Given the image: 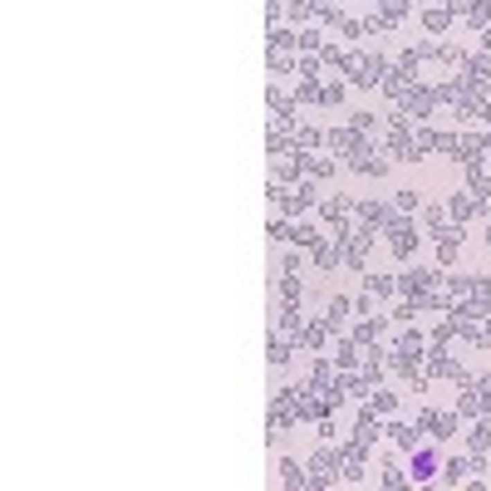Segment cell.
I'll use <instances>...</instances> for the list:
<instances>
[{
    "label": "cell",
    "mask_w": 491,
    "mask_h": 491,
    "mask_svg": "<svg viewBox=\"0 0 491 491\" xmlns=\"http://www.w3.org/2000/svg\"><path fill=\"white\" fill-rule=\"evenodd\" d=\"M418 427L427 432L432 443H452L457 432H462V413H457V408H452V413H432V408H422V413H418Z\"/></svg>",
    "instance_id": "obj_1"
},
{
    "label": "cell",
    "mask_w": 491,
    "mask_h": 491,
    "mask_svg": "<svg viewBox=\"0 0 491 491\" xmlns=\"http://www.w3.org/2000/svg\"><path fill=\"white\" fill-rule=\"evenodd\" d=\"M438 280H447L443 265H413V270H403V276H398V295H418V290L438 285Z\"/></svg>",
    "instance_id": "obj_2"
},
{
    "label": "cell",
    "mask_w": 491,
    "mask_h": 491,
    "mask_svg": "<svg viewBox=\"0 0 491 491\" xmlns=\"http://www.w3.org/2000/svg\"><path fill=\"white\" fill-rule=\"evenodd\" d=\"M310 472H314V476H324V481H334V476L344 472V452H339V447H330V443H324V447H314Z\"/></svg>",
    "instance_id": "obj_3"
},
{
    "label": "cell",
    "mask_w": 491,
    "mask_h": 491,
    "mask_svg": "<svg viewBox=\"0 0 491 491\" xmlns=\"http://www.w3.org/2000/svg\"><path fill=\"white\" fill-rule=\"evenodd\" d=\"M403 108L413 118H432V108H438V89H422V84H413L408 93H403Z\"/></svg>",
    "instance_id": "obj_4"
},
{
    "label": "cell",
    "mask_w": 491,
    "mask_h": 491,
    "mask_svg": "<svg viewBox=\"0 0 491 491\" xmlns=\"http://www.w3.org/2000/svg\"><path fill=\"white\" fill-rule=\"evenodd\" d=\"M457 256H462V226L438 231V265H457Z\"/></svg>",
    "instance_id": "obj_5"
},
{
    "label": "cell",
    "mask_w": 491,
    "mask_h": 491,
    "mask_svg": "<svg viewBox=\"0 0 491 491\" xmlns=\"http://www.w3.org/2000/svg\"><path fill=\"white\" fill-rule=\"evenodd\" d=\"M354 211L364 216V226H389L393 222V206L389 202H354Z\"/></svg>",
    "instance_id": "obj_6"
},
{
    "label": "cell",
    "mask_w": 491,
    "mask_h": 491,
    "mask_svg": "<svg viewBox=\"0 0 491 491\" xmlns=\"http://www.w3.org/2000/svg\"><path fill=\"white\" fill-rule=\"evenodd\" d=\"M384 330H389V319H384V314H364V319L354 324V339L368 349V344H378V334H384Z\"/></svg>",
    "instance_id": "obj_7"
},
{
    "label": "cell",
    "mask_w": 491,
    "mask_h": 491,
    "mask_svg": "<svg viewBox=\"0 0 491 491\" xmlns=\"http://www.w3.org/2000/svg\"><path fill=\"white\" fill-rule=\"evenodd\" d=\"M300 330H305V314H300V305H280L276 334H285V339H300Z\"/></svg>",
    "instance_id": "obj_8"
},
{
    "label": "cell",
    "mask_w": 491,
    "mask_h": 491,
    "mask_svg": "<svg viewBox=\"0 0 491 491\" xmlns=\"http://www.w3.org/2000/svg\"><path fill=\"white\" fill-rule=\"evenodd\" d=\"M432 472H443L438 467V452H427L422 443L413 447V481H432Z\"/></svg>",
    "instance_id": "obj_9"
},
{
    "label": "cell",
    "mask_w": 491,
    "mask_h": 491,
    "mask_svg": "<svg viewBox=\"0 0 491 491\" xmlns=\"http://www.w3.org/2000/svg\"><path fill=\"white\" fill-rule=\"evenodd\" d=\"M324 143H330L334 152H354V148L364 143V133H354V123H349V128H330V133H324Z\"/></svg>",
    "instance_id": "obj_10"
},
{
    "label": "cell",
    "mask_w": 491,
    "mask_h": 491,
    "mask_svg": "<svg viewBox=\"0 0 491 491\" xmlns=\"http://www.w3.org/2000/svg\"><path fill=\"white\" fill-rule=\"evenodd\" d=\"M359 354H364L359 339H339V344H334V368H359V364H364Z\"/></svg>",
    "instance_id": "obj_11"
},
{
    "label": "cell",
    "mask_w": 491,
    "mask_h": 491,
    "mask_svg": "<svg viewBox=\"0 0 491 491\" xmlns=\"http://www.w3.org/2000/svg\"><path fill=\"white\" fill-rule=\"evenodd\" d=\"M349 310H354V305H349L344 295H334V300H330V310H324V330H330V334H339V330H344V314H349Z\"/></svg>",
    "instance_id": "obj_12"
},
{
    "label": "cell",
    "mask_w": 491,
    "mask_h": 491,
    "mask_svg": "<svg viewBox=\"0 0 491 491\" xmlns=\"http://www.w3.org/2000/svg\"><path fill=\"white\" fill-rule=\"evenodd\" d=\"M389 432H393V443H398L403 452H413V447L422 443V427H418V422H393Z\"/></svg>",
    "instance_id": "obj_13"
},
{
    "label": "cell",
    "mask_w": 491,
    "mask_h": 491,
    "mask_svg": "<svg viewBox=\"0 0 491 491\" xmlns=\"http://www.w3.org/2000/svg\"><path fill=\"white\" fill-rule=\"evenodd\" d=\"M467 447H472V452H486V447H491V413L476 418V427L467 432Z\"/></svg>",
    "instance_id": "obj_14"
},
{
    "label": "cell",
    "mask_w": 491,
    "mask_h": 491,
    "mask_svg": "<svg viewBox=\"0 0 491 491\" xmlns=\"http://www.w3.org/2000/svg\"><path fill=\"white\" fill-rule=\"evenodd\" d=\"M339 260H344V246H339V241H334V246H330V241L314 246V265H319V270H334Z\"/></svg>",
    "instance_id": "obj_15"
},
{
    "label": "cell",
    "mask_w": 491,
    "mask_h": 491,
    "mask_svg": "<svg viewBox=\"0 0 491 491\" xmlns=\"http://www.w3.org/2000/svg\"><path fill=\"white\" fill-rule=\"evenodd\" d=\"M447 25H452V10H447V6H438V10H422V30H427V35H443Z\"/></svg>",
    "instance_id": "obj_16"
},
{
    "label": "cell",
    "mask_w": 491,
    "mask_h": 491,
    "mask_svg": "<svg viewBox=\"0 0 491 491\" xmlns=\"http://www.w3.org/2000/svg\"><path fill=\"white\" fill-rule=\"evenodd\" d=\"M334 378H339V373L330 368V359H314V368H310V389H319V393H324V389L334 384Z\"/></svg>",
    "instance_id": "obj_17"
},
{
    "label": "cell",
    "mask_w": 491,
    "mask_h": 491,
    "mask_svg": "<svg viewBox=\"0 0 491 491\" xmlns=\"http://www.w3.org/2000/svg\"><path fill=\"white\" fill-rule=\"evenodd\" d=\"M285 241H290L295 251H300V246H319V231L305 226V222H290V236H285Z\"/></svg>",
    "instance_id": "obj_18"
},
{
    "label": "cell",
    "mask_w": 491,
    "mask_h": 491,
    "mask_svg": "<svg viewBox=\"0 0 491 491\" xmlns=\"http://www.w3.org/2000/svg\"><path fill=\"white\" fill-rule=\"evenodd\" d=\"M364 290L389 300V295H398V280H389V276H373V270H368V276H364Z\"/></svg>",
    "instance_id": "obj_19"
},
{
    "label": "cell",
    "mask_w": 491,
    "mask_h": 491,
    "mask_svg": "<svg viewBox=\"0 0 491 491\" xmlns=\"http://www.w3.org/2000/svg\"><path fill=\"white\" fill-rule=\"evenodd\" d=\"M324 334H330V330H324V319H319V324H305V330H300V339H295V344H300V349H310V354H314V349H319V344H324Z\"/></svg>",
    "instance_id": "obj_20"
},
{
    "label": "cell",
    "mask_w": 491,
    "mask_h": 491,
    "mask_svg": "<svg viewBox=\"0 0 491 491\" xmlns=\"http://www.w3.org/2000/svg\"><path fill=\"white\" fill-rule=\"evenodd\" d=\"M452 334H457V319H443L438 330L427 334V349H447V344H452Z\"/></svg>",
    "instance_id": "obj_21"
},
{
    "label": "cell",
    "mask_w": 491,
    "mask_h": 491,
    "mask_svg": "<svg viewBox=\"0 0 491 491\" xmlns=\"http://www.w3.org/2000/svg\"><path fill=\"white\" fill-rule=\"evenodd\" d=\"M319 211H324V222H339V216H344V211H354V202H349V197H339V192H334V197H330V202H319Z\"/></svg>",
    "instance_id": "obj_22"
},
{
    "label": "cell",
    "mask_w": 491,
    "mask_h": 491,
    "mask_svg": "<svg viewBox=\"0 0 491 491\" xmlns=\"http://www.w3.org/2000/svg\"><path fill=\"white\" fill-rule=\"evenodd\" d=\"M467 20H472L476 30H486V25H491V0H467Z\"/></svg>",
    "instance_id": "obj_23"
},
{
    "label": "cell",
    "mask_w": 491,
    "mask_h": 491,
    "mask_svg": "<svg viewBox=\"0 0 491 491\" xmlns=\"http://www.w3.org/2000/svg\"><path fill=\"white\" fill-rule=\"evenodd\" d=\"M447 211H452V222H467V216H476V202H472L467 192H457V197L447 202Z\"/></svg>",
    "instance_id": "obj_24"
},
{
    "label": "cell",
    "mask_w": 491,
    "mask_h": 491,
    "mask_svg": "<svg viewBox=\"0 0 491 491\" xmlns=\"http://www.w3.org/2000/svg\"><path fill=\"white\" fill-rule=\"evenodd\" d=\"M280 300H285V305H305V285H300L295 276H280Z\"/></svg>",
    "instance_id": "obj_25"
},
{
    "label": "cell",
    "mask_w": 491,
    "mask_h": 491,
    "mask_svg": "<svg viewBox=\"0 0 491 491\" xmlns=\"http://www.w3.org/2000/svg\"><path fill=\"white\" fill-rule=\"evenodd\" d=\"M467 472H472V462H462V457H452V462H443V481H447V486H457V481H467Z\"/></svg>",
    "instance_id": "obj_26"
},
{
    "label": "cell",
    "mask_w": 491,
    "mask_h": 491,
    "mask_svg": "<svg viewBox=\"0 0 491 491\" xmlns=\"http://www.w3.org/2000/svg\"><path fill=\"white\" fill-rule=\"evenodd\" d=\"M280 481H285V486H305L310 476H305V467H300L295 457H285V462H280Z\"/></svg>",
    "instance_id": "obj_27"
},
{
    "label": "cell",
    "mask_w": 491,
    "mask_h": 491,
    "mask_svg": "<svg viewBox=\"0 0 491 491\" xmlns=\"http://www.w3.org/2000/svg\"><path fill=\"white\" fill-rule=\"evenodd\" d=\"M438 60L452 64V69H467V64H472V60H467V49H457V44H438Z\"/></svg>",
    "instance_id": "obj_28"
},
{
    "label": "cell",
    "mask_w": 491,
    "mask_h": 491,
    "mask_svg": "<svg viewBox=\"0 0 491 491\" xmlns=\"http://www.w3.org/2000/svg\"><path fill=\"white\" fill-rule=\"evenodd\" d=\"M422 226L427 231H447V206H422Z\"/></svg>",
    "instance_id": "obj_29"
},
{
    "label": "cell",
    "mask_w": 491,
    "mask_h": 491,
    "mask_svg": "<svg viewBox=\"0 0 491 491\" xmlns=\"http://www.w3.org/2000/svg\"><path fill=\"white\" fill-rule=\"evenodd\" d=\"M378 15H384L389 25H398V20L408 15V0H378Z\"/></svg>",
    "instance_id": "obj_30"
},
{
    "label": "cell",
    "mask_w": 491,
    "mask_h": 491,
    "mask_svg": "<svg viewBox=\"0 0 491 491\" xmlns=\"http://www.w3.org/2000/svg\"><path fill=\"white\" fill-rule=\"evenodd\" d=\"M349 123H354V133H364V138H378V118L368 114V108H359V114H354Z\"/></svg>",
    "instance_id": "obj_31"
},
{
    "label": "cell",
    "mask_w": 491,
    "mask_h": 491,
    "mask_svg": "<svg viewBox=\"0 0 491 491\" xmlns=\"http://www.w3.org/2000/svg\"><path fill=\"white\" fill-rule=\"evenodd\" d=\"M285 15H290V25H305V20L314 15V0H290V6H285Z\"/></svg>",
    "instance_id": "obj_32"
},
{
    "label": "cell",
    "mask_w": 491,
    "mask_h": 491,
    "mask_svg": "<svg viewBox=\"0 0 491 491\" xmlns=\"http://www.w3.org/2000/svg\"><path fill=\"white\" fill-rule=\"evenodd\" d=\"M393 211H403V216H413V211H418V192H413V187H403V192H393Z\"/></svg>",
    "instance_id": "obj_33"
},
{
    "label": "cell",
    "mask_w": 491,
    "mask_h": 491,
    "mask_svg": "<svg viewBox=\"0 0 491 491\" xmlns=\"http://www.w3.org/2000/svg\"><path fill=\"white\" fill-rule=\"evenodd\" d=\"M472 295V276H447V300H462Z\"/></svg>",
    "instance_id": "obj_34"
},
{
    "label": "cell",
    "mask_w": 491,
    "mask_h": 491,
    "mask_svg": "<svg viewBox=\"0 0 491 491\" xmlns=\"http://www.w3.org/2000/svg\"><path fill=\"white\" fill-rule=\"evenodd\" d=\"M319 103H324V108H339V103H344V84H324V89H319Z\"/></svg>",
    "instance_id": "obj_35"
},
{
    "label": "cell",
    "mask_w": 491,
    "mask_h": 491,
    "mask_svg": "<svg viewBox=\"0 0 491 491\" xmlns=\"http://www.w3.org/2000/svg\"><path fill=\"white\" fill-rule=\"evenodd\" d=\"M270 364H290V339H285V334L270 339Z\"/></svg>",
    "instance_id": "obj_36"
},
{
    "label": "cell",
    "mask_w": 491,
    "mask_h": 491,
    "mask_svg": "<svg viewBox=\"0 0 491 491\" xmlns=\"http://www.w3.org/2000/svg\"><path fill=\"white\" fill-rule=\"evenodd\" d=\"M295 103H319V84H314V79L295 84Z\"/></svg>",
    "instance_id": "obj_37"
},
{
    "label": "cell",
    "mask_w": 491,
    "mask_h": 491,
    "mask_svg": "<svg viewBox=\"0 0 491 491\" xmlns=\"http://www.w3.org/2000/svg\"><path fill=\"white\" fill-rule=\"evenodd\" d=\"M457 413H462V418H481V398H476V393H462V398H457Z\"/></svg>",
    "instance_id": "obj_38"
},
{
    "label": "cell",
    "mask_w": 491,
    "mask_h": 491,
    "mask_svg": "<svg viewBox=\"0 0 491 491\" xmlns=\"http://www.w3.org/2000/svg\"><path fill=\"white\" fill-rule=\"evenodd\" d=\"M368 403H373V413H393V408H398V393H378V389H373Z\"/></svg>",
    "instance_id": "obj_39"
},
{
    "label": "cell",
    "mask_w": 491,
    "mask_h": 491,
    "mask_svg": "<svg viewBox=\"0 0 491 491\" xmlns=\"http://www.w3.org/2000/svg\"><path fill=\"white\" fill-rule=\"evenodd\" d=\"M300 49H305V54L324 49V35H319V30H300Z\"/></svg>",
    "instance_id": "obj_40"
},
{
    "label": "cell",
    "mask_w": 491,
    "mask_h": 491,
    "mask_svg": "<svg viewBox=\"0 0 491 491\" xmlns=\"http://www.w3.org/2000/svg\"><path fill=\"white\" fill-rule=\"evenodd\" d=\"M310 172L314 177H334V157H310Z\"/></svg>",
    "instance_id": "obj_41"
},
{
    "label": "cell",
    "mask_w": 491,
    "mask_h": 491,
    "mask_svg": "<svg viewBox=\"0 0 491 491\" xmlns=\"http://www.w3.org/2000/svg\"><path fill=\"white\" fill-rule=\"evenodd\" d=\"M472 389H476V398H481V413H491V378H476Z\"/></svg>",
    "instance_id": "obj_42"
},
{
    "label": "cell",
    "mask_w": 491,
    "mask_h": 491,
    "mask_svg": "<svg viewBox=\"0 0 491 491\" xmlns=\"http://www.w3.org/2000/svg\"><path fill=\"white\" fill-rule=\"evenodd\" d=\"M314 143H319V133H314V128H295V148H305V152H310Z\"/></svg>",
    "instance_id": "obj_43"
},
{
    "label": "cell",
    "mask_w": 491,
    "mask_h": 491,
    "mask_svg": "<svg viewBox=\"0 0 491 491\" xmlns=\"http://www.w3.org/2000/svg\"><path fill=\"white\" fill-rule=\"evenodd\" d=\"M413 314H418V305H413V300H403V305L393 310V324H413Z\"/></svg>",
    "instance_id": "obj_44"
},
{
    "label": "cell",
    "mask_w": 491,
    "mask_h": 491,
    "mask_svg": "<svg viewBox=\"0 0 491 491\" xmlns=\"http://www.w3.org/2000/svg\"><path fill=\"white\" fill-rule=\"evenodd\" d=\"M364 30H368V35H389V30H393V25H389V20H384V15H368V20H364Z\"/></svg>",
    "instance_id": "obj_45"
},
{
    "label": "cell",
    "mask_w": 491,
    "mask_h": 491,
    "mask_svg": "<svg viewBox=\"0 0 491 491\" xmlns=\"http://www.w3.org/2000/svg\"><path fill=\"white\" fill-rule=\"evenodd\" d=\"M270 69L285 74V69H295V60H290V54H276V49H270Z\"/></svg>",
    "instance_id": "obj_46"
},
{
    "label": "cell",
    "mask_w": 491,
    "mask_h": 491,
    "mask_svg": "<svg viewBox=\"0 0 491 491\" xmlns=\"http://www.w3.org/2000/svg\"><path fill=\"white\" fill-rule=\"evenodd\" d=\"M280 276H300V256H295V251L280 256Z\"/></svg>",
    "instance_id": "obj_47"
},
{
    "label": "cell",
    "mask_w": 491,
    "mask_h": 491,
    "mask_svg": "<svg viewBox=\"0 0 491 491\" xmlns=\"http://www.w3.org/2000/svg\"><path fill=\"white\" fill-rule=\"evenodd\" d=\"M467 69H472V74H481V79H491V49L481 54V60H476V64H467Z\"/></svg>",
    "instance_id": "obj_48"
},
{
    "label": "cell",
    "mask_w": 491,
    "mask_h": 491,
    "mask_svg": "<svg viewBox=\"0 0 491 491\" xmlns=\"http://www.w3.org/2000/svg\"><path fill=\"white\" fill-rule=\"evenodd\" d=\"M319 54H324V64H334V69H344V54H339V49H334V44H324V49H319Z\"/></svg>",
    "instance_id": "obj_49"
},
{
    "label": "cell",
    "mask_w": 491,
    "mask_h": 491,
    "mask_svg": "<svg viewBox=\"0 0 491 491\" xmlns=\"http://www.w3.org/2000/svg\"><path fill=\"white\" fill-rule=\"evenodd\" d=\"M339 30H344V35H349V39H364V35H368V30H364V25H359V20H344V25H339Z\"/></svg>",
    "instance_id": "obj_50"
},
{
    "label": "cell",
    "mask_w": 491,
    "mask_h": 491,
    "mask_svg": "<svg viewBox=\"0 0 491 491\" xmlns=\"http://www.w3.org/2000/svg\"><path fill=\"white\" fill-rule=\"evenodd\" d=\"M403 481H408V476H403L398 467H384V486H403Z\"/></svg>",
    "instance_id": "obj_51"
},
{
    "label": "cell",
    "mask_w": 491,
    "mask_h": 491,
    "mask_svg": "<svg viewBox=\"0 0 491 491\" xmlns=\"http://www.w3.org/2000/svg\"><path fill=\"white\" fill-rule=\"evenodd\" d=\"M447 10H452V20H457V15H467V0H447Z\"/></svg>",
    "instance_id": "obj_52"
},
{
    "label": "cell",
    "mask_w": 491,
    "mask_h": 491,
    "mask_svg": "<svg viewBox=\"0 0 491 491\" xmlns=\"http://www.w3.org/2000/svg\"><path fill=\"white\" fill-rule=\"evenodd\" d=\"M481 44H486V49H491V25H486V30H481Z\"/></svg>",
    "instance_id": "obj_53"
},
{
    "label": "cell",
    "mask_w": 491,
    "mask_h": 491,
    "mask_svg": "<svg viewBox=\"0 0 491 491\" xmlns=\"http://www.w3.org/2000/svg\"><path fill=\"white\" fill-rule=\"evenodd\" d=\"M486 172H491V157H486Z\"/></svg>",
    "instance_id": "obj_54"
}]
</instances>
